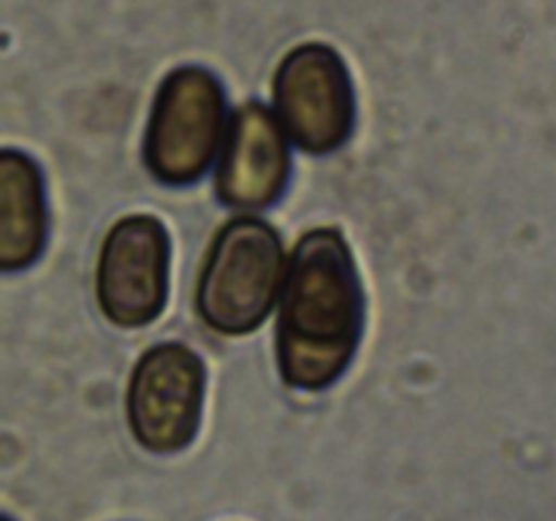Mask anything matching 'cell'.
<instances>
[{
  "label": "cell",
  "mask_w": 556,
  "mask_h": 521,
  "mask_svg": "<svg viewBox=\"0 0 556 521\" xmlns=\"http://www.w3.org/2000/svg\"><path fill=\"white\" fill-rule=\"evenodd\" d=\"M275 109L288 139L307 155H329L348 141L356 117L348 65L318 41L291 49L277 65Z\"/></svg>",
  "instance_id": "4"
},
{
  "label": "cell",
  "mask_w": 556,
  "mask_h": 521,
  "mask_svg": "<svg viewBox=\"0 0 556 521\" xmlns=\"http://www.w3.org/2000/svg\"><path fill=\"white\" fill-rule=\"evenodd\" d=\"M286 271L280 233L261 217H233L217 231L201 266L195 309L220 334H250L269 318Z\"/></svg>",
  "instance_id": "2"
},
{
  "label": "cell",
  "mask_w": 556,
  "mask_h": 521,
  "mask_svg": "<svg viewBox=\"0 0 556 521\" xmlns=\"http://www.w3.org/2000/svg\"><path fill=\"white\" fill-rule=\"evenodd\" d=\"M226 98L212 71L182 65L157 87L144 136V163L163 185L199 182L226 139Z\"/></svg>",
  "instance_id": "3"
},
{
  "label": "cell",
  "mask_w": 556,
  "mask_h": 521,
  "mask_svg": "<svg viewBox=\"0 0 556 521\" xmlns=\"http://www.w3.org/2000/svg\"><path fill=\"white\" fill-rule=\"evenodd\" d=\"M47 239L41 168L30 155L3 150L0 155V266L20 271L41 255Z\"/></svg>",
  "instance_id": "8"
},
{
  "label": "cell",
  "mask_w": 556,
  "mask_h": 521,
  "mask_svg": "<svg viewBox=\"0 0 556 521\" xmlns=\"http://www.w3.org/2000/svg\"><path fill=\"white\" fill-rule=\"evenodd\" d=\"M364 329V291L353 253L337 228H313L288 260L277 318V367L299 391L342 378Z\"/></svg>",
  "instance_id": "1"
},
{
  "label": "cell",
  "mask_w": 556,
  "mask_h": 521,
  "mask_svg": "<svg viewBox=\"0 0 556 521\" xmlns=\"http://www.w3.org/2000/svg\"><path fill=\"white\" fill-rule=\"evenodd\" d=\"M168 260L172 242L157 217H119L98 253L96 296L103 318L119 329L152 323L166 307Z\"/></svg>",
  "instance_id": "6"
},
{
  "label": "cell",
  "mask_w": 556,
  "mask_h": 521,
  "mask_svg": "<svg viewBox=\"0 0 556 521\" xmlns=\"http://www.w3.org/2000/svg\"><path fill=\"white\" fill-rule=\"evenodd\" d=\"M291 171L286 130L261 103H244L228 125L215 190L233 209H266L282 195Z\"/></svg>",
  "instance_id": "7"
},
{
  "label": "cell",
  "mask_w": 556,
  "mask_h": 521,
  "mask_svg": "<svg viewBox=\"0 0 556 521\" xmlns=\"http://www.w3.org/2000/svg\"><path fill=\"white\" fill-rule=\"evenodd\" d=\"M3 521H11V519H3Z\"/></svg>",
  "instance_id": "9"
},
{
  "label": "cell",
  "mask_w": 556,
  "mask_h": 521,
  "mask_svg": "<svg viewBox=\"0 0 556 521\" xmlns=\"http://www.w3.org/2000/svg\"><path fill=\"white\" fill-rule=\"evenodd\" d=\"M204 361L182 342H161L136 361L128 423L150 454H179L195 440L204 405Z\"/></svg>",
  "instance_id": "5"
}]
</instances>
